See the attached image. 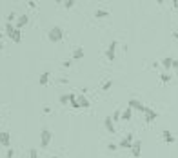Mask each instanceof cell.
Returning a JSON list of instances; mask_svg holds the SVG:
<instances>
[{
  "mask_svg": "<svg viewBox=\"0 0 178 158\" xmlns=\"http://www.w3.org/2000/svg\"><path fill=\"white\" fill-rule=\"evenodd\" d=\"M107 149H109V151H117V145H114V144H109Z\"/></svg>",
  "mask_w": 178,
  "mask_h": 158,
  "instance_id": "obj_29",
  "label": "cell"
},
{
  "mask_svg": "<svg viewBox=\"0 0 178 158\" xmlns=\"http://www.w3.org/2000/svg\"><path fill=\"white\" fill-rule=\"evenodd\" d=\"M104 125H106V129H107L111 134H114V122H113V118H111V117L104 118Z\"/></svg>",
  "mask_w": 178,
  "mask_h": 158,
  "instance_id": "obj_10",
  "label": "cell"
},
{
  "mask_svg": "<svg viewBox=\"0 0 178 158\" xmlns=\"http://www.w3.org/2000/svg\"><path fill=\"white\" fill-rule=\"evenodd\" d=\"M0 144H2L4 147L11 145V134H9L7 131H0Z\"/></svg>",
  "mask_w": 178,
  "mask_h": 158,
  "instance_id": "obj_7",
  "label": "cell"
},
{
  "mask_svg": "<svg viewBox=\"0 0 178 158\" xmlns=\"http://www.w3.org/2000/svg\"><path fill=\"white\" fill-rule=\"evenodd\" d=\"M160 78H162V82H164V84L171 82V75H169V73H162V75H160Z\"/></svg>",
  "mask_w": 178,
  "mask_h": 158,
  "instance_id": "obj_21",
  "label": "cell"
},
{
  "mask_svg": "<svg viewBox=\"0 0 178 158\" xmlns=\"http://www.w3.org/2000/svg\"><path fill=\"white\" fill-rule=\"evenodd\" d=\"M118 147H122V149H131V147H133V142L127 140V138H124V140L118 144Z\"/></svg>",
  "mask_w": 178,
  "mask_h": 158,
  "instance_id": "obj_15",
  "label": "cell"
},
{
  "mask_svg": "<svg viewBox=\"0 0 178 158\" xmlns=\"http://www.w3.org/2000/svg\"><path fill=\"white\" fill-rule=\"evenodd\" d=\"M9 38H11V40L15 42V44H20V40H22V35H20V29H16V27H15V31H13L11 35H9Z\"/></svg>",
  "mask_w": 178,
  "mask_h": 158,
  "instance_id": "obj_11",
  "label": "cell"
},
{
  "mask_svg": "<svg viewBox=\"0 0 178 158\" xmlns=\"http://www.w3.org/2000/svg\"><path fill=\"white\" fill-rule=\"evenodd\" d=\"M125 138H127V140H131V142H134V138H133V133H127V134H125Z\"/></svg>",
  "mask_w": 178,
  "mask_h": 158,
  "instance_id": "obj_30",
  "label": "cell"
},
{
  "mask_svg": "<svg viewBox=\"0 0 178 158\" xmlns=\"http://www.w3.org/2000/svg\"><path fill=\"white\" fill-rule=\"evenodd\" d=\"M117 46H118V42H117V40H113L111 44H109V47H107V51H106V56H107V60H109V62H113V60H114V53H117Z\"/></svg>",
  "mask_w": 178,
  "mask_h": 158,
  "instance_id": "obj_3",
  "label": "cell"
},
{
  "mask_svg": "<svg viewBox=\"0 0 178 158\" xmlns=\"http://www.w3.org/2000/svg\"><path fill=\"white\" fill-rule=\"evenodd\" d=\"M131 111H133V109H129V107H127V109H125V111L120 114V118H122V120H125V122L131 120Z\"/></svg>",
  "mask_w": 178,
  "mask_h": 158,
  "instance_id": "obj_19",
  "label": "cell"
},
{
  "mask_svg": "<svg viewBox=\"0 0 178 158\" xmlns=\"http://www.w3.org/2000/svg\"><path fill=\"white\" fill-rule=\"evenodd\" d=\"M111 87H113V80H107V82L102 86V91H109Z\"/></svg>",
  "mask_w": 178,
  "mask_h": 158,
  "instance_id": "obj_22",
  "label": "cell"
},
{
  "mask_svg": "<svg viewBox=\"0 0 178 158\" xmlns=\"http://www.w3.org/2000/svg\"><path fill=\"white\" fill-rule=\"evenodd\" d=\"M120 114H122V113L114 111V113H113V117H111V118H113V122H118V120H120Z\"/></svg>",
  "mask_w": 178,
  "mask_h": 158,
  "instance_id": "obj_25",
  "label": "cell"
},
{
  "mask_svg": "<svg viewBox=\"0 0 178 158\" xmlns=\"http://www.w3.org/2000/svg\"><path fill=\"white\" fill-rule=\"evenodd\" d=\"M13 31H15V26H13V24H9V22H7V24H6V33H7V35H11V33H13Z\"/></svg>",
  "mask_w": 178,
  "mask_h": 158,
  "instance_id": "obj_23",
  "label": "cell"
},
{
  "mask_svg": "<svg viewBox=\"0 0 178 158\" xmlns=\"http://www.w3.org/2000/svg\"><path fill=\"white\" fill-rule=\"evenodd\" d=\"M69 105H71L73 109H80V104H78V100H76L75 94H71V102H69Z\"/></svg>",
  "mask_w": 178,
  "mask_h": 158,
  "instance_id": "obj_18",
  "label": "cell"
},
{
  "mask_svg": "<svg viewBox=\"0 0 178 158\" xmlns=\"http://www.w3.org/2000/svg\"><path fill=\"white\" fill-rule=\"evenodd\" d=\"M27 24H29V16H27V15H20L18 20H16V29H22V27L27 26Z\"/></svg>",
  "mask_w": 178,
  "mask_h": 158,
  "instance_id": "obj_9",
  "label": "cell"
},
{
  "mask_svg": "<svg viewBox=\"0 0 178 158\" xmlns=\"http://www.w3.org/2000/svg\"><path fill=\"white\" fill-rule=\"evenodd\" d=\"M84 55H86V53H84V47H75V51H73V58L75 60H82Z\"/></svg>",
  "mask_w": 178,
  "mask_h": 158,
  "instance_id": "obj_12",
  "label": "cell"
},
{
  "mask_svg": "<svg viewBox=\"0 0 178 158\" xmlns=\"http://www.w3.org/2000/svg\"><path fill=\"white\" fill-rule=\"evenodd\" d=\"M47 38H49L51 42H60L62 38H64V29H62L60 26L51 27V29H49V33H47Z\"/></svg>",
  "mask_w": 178,
  "mask_h": 158,
  "instance_id": "obj_1",
  "label": "cell"
},
{
  "mask_svg": "<svg viewBox=\"0 0 178 158\" xmlns=\"http://www.w3.org/2000/svg\"><path fill=\"white\" fill-rule=\"evenodd\" d=\"M127 107H129V109H137V111H144L145 105H144L140 100H137V98H131L129 104H127Z\"/></svg>",
  "mask_w": 178,
  "mask_h": 158,
  "instance_id": "obj_5",
  "label": "cell"
},
{
  "mask_svg": "<svg viewBox=\"0 0 178 158\" xmlns=\"http://www.w3.org/2000/svg\"><path fill=\"white\" fill-rule=\"evenodd\" d=\"M162 136H164V140H165L167 144H174V142H176V136H173V133H171L169 129H164V131H162Z\"/></svg>",
  "mask_w": 178,
  "mask_h": 158,
  "instance_id": "obj_8",
  "label": "cell"
},
{
  "mask_svg": "<svg viewBox=\"0 0 178 158\" xmlns=\"http://www.w3.org/2000/svg\"><path fill=\"white\" fill-rule=\"evenodd\" d=\"M162 66H164L165 69H169V67L173 66V58H171V56H165V58H162Z\"/></svg>",
  "mask_w": 178,
  "mask_h": 158,
  "instance_id": "obj_16",
  "label": "cell"
},
{
  "mask_svg": "<svg viewBox=\"0 0 178 158\" xmlns=\"http://www.w3.org/2000/svg\"><path fill=\"white\" fill-rule=\"evenodd\" d=\"M7 22H9V24H13V22H15V13H13V11L7 15Z\"/></svg>",
  "mask_w": 178,
  "mask_h": 158,
  "instance_id": "obj_27",
  "label": "cell"
},
{
  "mask_svg": "<svg viewBox=\"0 0 178 158\" xmlns=\"http://www.w3.org/2000/svg\"><path fill=\"white\" fill-rule=\"evenodd\" d=\"M47 82H49V73L46 71V73H42V75H40L38 84H40V86H47Z\"/></svg>",
  "mask_w": 178,
  "mask_h": 158,
  "instance_id": "obj_14",
  "label": "cell"
},
{
  "mask_svg": "<svg viewBox=\"0 0 178 158\" xmlns=\"http://www.w3.org/2000/svg\"><path fill=\"white\" fill-rule=\"evenodd\" d=\"M51 136H53V133H51L49 129H42V133H40V145L44 147V149L51 144Z\"/></svg>",
  "mask_w": 178,
  "mask_h": 158,
  "instance_id": "obj_2",
  "label": "cell"
},
{
  "mask_svg": "<svg viewBox=\"0 0 178 158\" xmlns=\"http://www.w3.org/2000/svg\"><path fill=\"white\" fill-rule=\"evenodd\" d=\"M173 36H174V38L178 40V31H174V33H173Z\"/></svg>",
  "mask_w": 178,
  "mask_h": 158,
  "instance_id": "obj_32",
  "label": "cell"
},
{
  "mask_svg": "<svg viewBox=\"0 0 178 158\" xmlns=\"http://www.w3.org/2000/svg\"><path fill=\"white\" fill-rule=\"evenodd\" d=\"M131 154H133V158H140V154H142V142H140V140H134V142H133Z\"/></svg>",
  "mask_w": 178,
  "mask_h": 158,
  "instance_id": "obj_4",
  "label": "cell"
},
{
  "mask_svg": "<svg viewBox=\"0 0 178 158\" xmlns=\"http://www.w3.org/2000/svg\"><path fill=\"white\" fill-rule=\"evenodd\" d=\"M64 6H66L67 9H71L73 6H75V0H66V2H64Z\"/></svg>",
  "mask_w": 178,
  "mask_h": 158,
  "instance_id": "obj_26",
  "label": "cell"
},
{
  "mask_svg": "<svg viewBox=\"0 0 178 158\" xmlns=\"http://www.w3.org/2000/svg\"><path fill=\"white\" fill-rule=\"evenodd\" d=\"M73 94V93H71ZM71 94H62V97H60V104L62 105H67L69 102H71Z\"/></svg>",
  "mask_w": 178,
  "mask_h": 158,
  "instance_id": "obj_20",
  "label": "cell"
},
{
  "mask_svg": "<svg viewBox=\"0 0 178 158\" xmlns=\"http://www.w3.org/2000/svg\"><path fill=\"white\" fill-rule=\"evenodd\" d=\"M0 40H2V33H0Z\"/></svg>",
  "mask_w": 178,
  "mask_h": 158,
  "instance_id": "obj_33",
  "label": "cell"
},
{
  "mask_svg": "<svg viewBox=\"0 0 178 158\" xmlns=\"http://www.w3.org/2000/svg\"><path fill=\"white\" fill-rule=\"evenodd\" d=\"M2 49H4V42H2V40H0V51H2Z\"/></svg>",
  "mask_w": 178,
  "mask_h": 158,
  "instance_id": "obj_31",
  "label": "cell"
},
{
  "mask_svg": "<svg viewBox=\"0 0 178 158\" xmlns=\"http://www.w3.org/2000/svg\"><path fill=\"white\" fill-rule=\"evenodd\" d=\"M76 100H78V104H80V107H89L91 105V102L84 97V94H80V97H76Z\"/></svg>",
  "mask_w": 178,
  "mask_h": 158,
  "instance_id": "obj_13",
  "label": "cell"
},
{
  "mask_svg": "<svg viewBox=\"0 0 178 158\" xmlns=\"http://www.w3.org/2000/svg\"><path fill=\"white\" fill-rule=\"evenodd\" d=\"M107 15H109L107 9H97V13H95V16H97V18H106Z\"/></svg>",
  "mask_w": 178,
  "mask_h": 158,
  "instance_id": "obj_17",
  "label": "cell"
},
{
  "mask_svg": "<svg viewBox=\"0 0 178 158\" xmlns=\"http://www.w3.org/2000/svg\"><path fill=\"white\" fill-rule=\"evenodd\" d=\"M0 122H2V120H0Z\"/></svg>",
  "mask_w": 178,
  "mask_h": 158,
  "instance_id": "obj_34",
  "label": "cell"
},
{
  "mask_svg": "<svg viewBox=\"0 0 178 158\" xmlns=\"http://www.w3.org/2000/svg\"><path fill=\"white\" fill-rule=\"evenodd\" d=\"M29 158H38V151H36V149H33V147L29 149Z\"/></svg>",
  "mask_w": 178,
  "mask_h": 158,
  "instance_id": "obj_24",
  "label": "cell"
},
{
  "mask_svg": "<svg viewBox=\"0 0 178 158\" xmlns=\"http://www.w3.org/2000/svg\"><path fill=\"white\" fill-rule=\"evenodd\" d=\"M144 114H145V120H147V122H153V120L158 118V113L153 111L151 107H147V105H145V109H144Z\"/></svg>",
  "mask_w": 178,
  "mask_h": 158,
  "instance_id": "obj_6",
  "label": "cell"
},
{
  "mask_svg": "<svg viewBox=\"0 0 178 158\" xmlns=\"http://www.w3.org/2000/svg\"><path fill=\"white\" fill-rule=\"evenodd\" d=\"M15 156V151L13 149H7V158H13Z\"/></svg>",
  "mask_w": 178,
  "mask_h": 158,
  "instance_id": "obj_28",
  "label": "cell"
}]
</instances>
